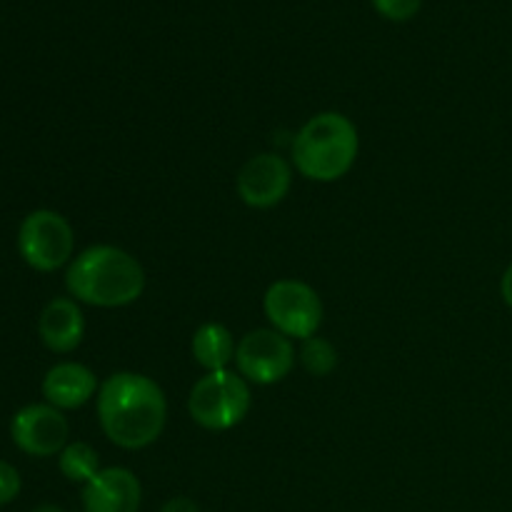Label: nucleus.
<instances>
[{"label":"nucleus","mask_w":512,"mask_h":512,"mask_svg":"<svg viewBox=\"0 0 512 512\" xmlns=\"http://www.w3.org/2000/svg\"><path fill=\"white\" fill-rule=\"evenodd\" d=\"M235 340L230 330L220 323H205L193 335V358L200 368L208 373L228 368L230 360H235Z\"/></svg>","instance_id":"ddd939ff"},{"label":"nucleus","mask_w":512,"mask_h":512,"mask_svg":"<svg viewBox=\"0 0 512 512\" xmlns=\"http://www.w3.org/2000/svg\"><path fill=\"white\" fill-rule=\"evenodd\" d=\"M65 288L80 303L95 308H123L145 290L143 265L115 245H93L70 263Z\"/></svg>","instance_id":"f03ea898"},{"label":"nucleus","mask_w":512,"mask_h":512,"mask_svg":"<svg viewBox=\"0 0 512 512\" xmlns=\"http://www.w3.org/2000/svg\"><path fill=\"white\" fill-rule=\"evenodd\" d=\"M190 418L205 430H230L250 410L248 380L233 370H215L200 378L188 395Z\"/></svg>","instance_id":"20e7f679"},{"label":"nucleus","mask_w":512,"mask_h":512,"mask_svg":"<svg viewBox=\"0 0 512 512\" xmlns=\"http://www.w3.org/2000/svg\"><path fill=\"white\" fill-rule=\"evenodd\" d=\"M140 480L125 468H103L83 488L85 512H138Z\"/></svg>","instance_id":"9d476101"},{"label":"nucleus","mask_w":512,"mask_h":512,"mask_svg":"<svg viewBox=\"0 0 512 512\" xmlns=\"http://www.w3.org/2000/svg\"><path fill=\"white\" fill-rule=\"evenodd\" d=\"M40 340L53 353H73L85 333V318L78 303L70 298H55L43 308L38 320Z\"/></svg>","instance_id":"f8f14e48"},{"label":"nucleus","mask_w":512,"mask_h":512,"mask_svg":"<svg viewBox=\"0 0 512 512\" xmlns=\"http://www.w3.org/2000/svg\"><path fill=\"white\" fill-rule=\"evenodd\" d=\"M163 512H200L198 510V503H193L190 498H170L168 503L163 505Z\"/></svg>","instance_id":"a211bd4d"},{"label":"nucleus","mask_w":512,"mask_h":512,"mask_svg":"<svg viewBox=\"0 0 512 512\" xmlns=\"http://www.w3.org/2000/svg\"><path fill=\"white\" fill-rule=\"evenodd\" d=\"M60 473L70 483H88L100 473L98 453L88 443H68L60 453Z\"/></svg>","instance_id":"4468645a"},{"label":"nucleus","mask_w":512,"mask_h":512,"mask_svg":"<svg viewBox=\"0 0 512 512\" xmlns=\"http://www.w3.org/2000/svg\"><path fill=\"white\" fill-rule=\"evenodd\" d=\"M73 228L55 210H33L20 223L18 250L38 273H53L73 258Z\"/></svg>","instance_id":"39448f33"},{"label":"nucleus","mask_w":512,"mask_h":512,"mask_svg":"<svg viewBox=\"0 0 512 512\" xmlns=\"http://www.w3.org/2000/svg\"><path fill=\"white\" fill-rule=\"evenodd\" d=\"M68 433V420L63 418L58 408L48 403L25 405L23 410L15 413L13 423H10L13 443L33 458L63 453V448L68 445Z\"/></svg>","instance_id":"6e6552de"},{"label":"nucleus","mask_w":512,"mask_h":512,"mask_svg":"<svg viewBox=\"0 0 512 512\" xmlns=\"http://www.w3.org/2000/svg\"><path fill=\"white\" fill-rule=\"evenodd\" d=\"M370 3L385 20L393 23H408L423 8V0H370Z\"/></svg>","instance_id":"dca6fc26"},{"label":"nucleus","mask_w":512,"mask_h":512,"mask_svg":"<svg viewBox=\"0 0 512 512\" xmlns=\"http://www.w3.org/2000/svg\"><path fill=\"white\" fill-rule=\"evenodd\" d=\"M500 293H503V300L508 303V308H512V263L503 273V280H500Z\"/></svg>","instance_id":"6ab92c4d"},{"label":"nucleus","mask_w":512,"mask_h":512,"mask_svg":"<svg viewBox=\"0 0 512 512\" xmlns=\"http://www.w3.org/2000/svg\"><path fill=\"white\" fill-rule=\"evenodd\" d=\"M98 420L118 448H148L160 438L168 420L163 388L140 373L110 375L98 390Z\"/></svg>","instance_id":"f257e3e1"},{"label":"nucleus","mask_w":512,"mask_h":512,"mask_svg":"<svg viewBox=\"0 0 512 512\" xmlns=\"http://www.w3.org/2000/svg\"><path fill=\"white\" fill-rule=\"evenodd\" d=\"M263 310L273 330L285 338L308 340L323 323V303L318 293L300 280H278L270 285L265 290Z\"/></svg>","instance_id":"423d86ee"},{"label":"nucleus","mask_w":512,"mask_h":512,"mask_svg":"<svg viewBox=\"0 0 512 512\" xmlns=\"http://www.w3.org/2000/svg\"><path fill=\"white\" fill-rule=\"evenodd\" d=\"M20 475L10 463L0 460V505H8L18 498Z\"/></svg>","instance_id":"f3484780"},{"label":"nucleus","mask_w":512,"mask_h":512,"mask_svg":"<svg viewBox=\"0 0 512 512\" xmlns=\"http://www.w3.org/2000/svg\"><path fill=\"white\" fill-rule=\"evenodd\" d=\"M98 378L80 363H58L45 373L43 398L58 410H75L98 393Z\"/></svg>","instance_id":"9b49d317"},{"label":"nucleus","mask_w":512,"mask_h":512,"mask_svg":"<svg viewBox=\"0 0 512 512\" xmlns=\"http://www.w3.org/2000/svg\"><path fill=\"white\" fill-rule=\"evenodd\" d=\"M290 165L275 153H263L250 158L238 173V195L250 208H273L283 203L290 190Z\"/></svg>","instance_id":"1a4fd4ad"},{"label":"nucleus","mask_w":512,"mask_h":512,"mask_svg":"<svg viewBox=\"0 0 512 512\" xmlns=\"http://www.w3.org/2000/svg\"><path fill=\"white\" fill-rule=\"evenodd\" d=\"M235 365L250 383L273 385L293 370L295 348L278 330H250L235 348Z\"/></svg>","instance_id":"0eeeda50"},{"label":"nucleus","mask_w":512,"mask_h":512,"mask_svg":"<svg viewBox=\"0 0 512 512\" xmlns=\"http://www.w3.org/2000/svg\"><path fill=\"white\" fill-rule=\"evenodd\" d=\"M358 130L343 113H318L300 128L293 143L298 173L318 183H333L353 168L358 158Z\"/></svg>","instance_id":"7ed1b4c3"},{"label":"nucleus","mask_w":512,"mask_h":512,"mask_svg":"<svg viewBox=\"0 0 512 512\" xmlns=\"http://www.w3.org/2000/svg\"><path fill=\"white\" fill-rule=\"evenodd\" d=\"M300 363L315 378H325L335 370L338 365V350L333 348V343H328L325 338H308L303 340V348H300Z\"/></svg>","instance_id":"2eb2a0df"},{"label":"nucleus","mask_w":512,"mask_h":512,"mask_svg":"<svg viewBox=\"0 0 512 512\" xmlns=\"http://www.w3.org/2000/svg\"><path fill=\"white\" fill-rule=\"evenodd\" d=\"M35 512H60V510L53 508V505H43V508H38Z\"/></svg>","instance_id":"aec40b11"}]
</instances>
